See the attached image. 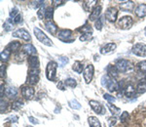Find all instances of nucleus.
Masks as SVG:
<instances>
[{"label": "nucleus", "instance_id": "45", "mask_svg": "<svg viewBox=\"0 0 146 127\" xmlns=\"http://www.w3.org/2000/svg\"><path fill=\"white\" fill-rule=\"evenodd\" d=\"M91 37H92V34L85 33V34L82 35V36H80V40H81V41H86V40H89Z\"/></svg>", "mask_w": 146, "mask_h": 127}, {"label": "nucleus", "instance_id": "27", "mask_svg": "<svg viewBox=\"0 0 146 127\" xmlns=\"http://www.w3.org/2000/svg\"><path fill=\"white\" fill-rule=\"evenodd\" d=\"M107 107H108V109L110 110V112H111V114H114V116H118V114H121V110H120L119 108L115 107L114 105L107 104Z\"/></svg>", "mask_w": 146, "mask_h": 127}, {"label": "nucleus", "instance_id": "32", "mask_svg": "<svg viewBox=\"0 0 146 127\" xmlns=\"http://www.w3.org/2000/svg\"><path fill=\"white\" fill-rule=\"evenodd\" d=\"M64 83L66 86H69V87H71V88H74V87H76L77 85V82L74 78H67L66 80L64 81Z\"/></svg>", "mask_w": 146, "mask_h": 127}, {"label": "nucleus", "instance_id": "56", "mask_svg": "<svg viewBox=\"0 0 146 127\" xmlns=\"http://www.w3.org/2000/svg\"><path fill=\"white\" fill-rule=\"evenodd\" d=\"M27 127H30V126H27Z\"/></svg>", "mask_w": 146, "mask_h": 127}, {"label": "nucleus", "instance_id": "8", "mask_svg": "<svg viewBox=\"0 0 146 127\" xmlns=\"http://www.w3.org/2000/svg\"><path fill=\"white\" fill-rule=\"evenodd\" d=\"M133 53L139 57H146V45L142 43H137L133 47Z\"/></svg>", "mask_w": 146, "mask_h": 127}, {"label": "nucleus", "instance_id": "18", "mask_svg": "<svg viewBox=\"0 0 146 127\" xmlns=\"http://www.w3.org/2000/svg\"><path fill=\"white\" fill-rule=\"evenodd\" d=\"M124 93L128 98H131V97H133V96H135L136 90H135V86L131 85V84H129V85H128L126 88H125Z\"/></svg>", "mask_w": 146, "mask_h": 127}, {"label": "nucleus", "instance_id": "40", "mask_svg": "<svg viewBox=\"0 0 146 127\" xmlns=\"http://www.w3.org/2000/svg\"><path fill=\"white\" fill-rule=\"evenodd\" d=\"M19 15H21V14L19 13V10L17 8H13L10 11V17L12 18V20H14L15 18H17Z\"/></svg>", "mask_w": 146, "mask_h": 127}, {"label": "nucleus", "instance_id": "46", "mask_svg": "<svg viewBox=\"0 0 146 127\" xmlns=\"http://www.w3.org/2000/svg\"><path fill=\"white\" fill-rule=\"evenodd\" d=\"M6 108H7V103L5 101H3V99H1V109H0V110H1L2 114L6 110Z\"/></svg>", "mask_w": 146, "mask_h": 127}, {"label": "nucleus", "instance_id": "2", "mask_svg": "<svg viewBox=\"0 0 146 127\" xmlns=\"http://www.w3.org/2000/svg\"><path fill=\"white\" fill-rule=\"evenodd\" d=\"M33 31H34V34H35V36H36V38L38 39L41 43L45 44V45H47V46H52V45H53L51 39L49 38V37L47 36V35L44 33V32L42 31L40 29H38V27H34Z\"/></svg>", "mask_w": 146, "mask_h": 127}, {"label": "nucleus", "instance_id": "5", "mask_svg": "<svg viewBox=\"0 0 146 127\" xmlns=\"http://www.w3.org/2000/svg\"><path fill=\"white\" fill-rule=\"evenodd\" d=\"M116 68L119 72H127L128 70H133L131 64L127 60H120L116 63Z\"/></svg>", "mask_w": 146, "mask_h": 127}, {"label": "nucleus", "instance_id": "54", "mask_svg": "<svg viewBox=\"0 0 146 127\" xmlns=\"http://www.w3.org/2000/svg\"><path fill=\"white\" fill-rule=\"evenodd\" d=\"M95 57H96V58H95V60H96V61H98V58H100V57H98V56H95Z\"/></svg>", "mask_w": 146, "mask_h": 127}, {"label": "nucleus", "instance_id": "15", "mask_svg": "<svg viewBox=\"0 0 146 127\" xmlns=\"http://www.w3.org/2000/svg\"><path fill=\"white\" fill-rule=\"evenodd\" d=\"M135 15L138 18H143L146 16V4H139L135 9Z\"/></svg>", "mask_w": 146, "mask_h": 127}, {"label": "nucleus", "instance_id": "16", "mask_svg": "<svg viewBox=\"0 0 146 127\" xmlns=\"http://www.w3.org/2000/svg\"><path fill=\"white\" fill-rule=\"evenodd\" d=\"M23 52L27 53V55H30V56H33L36 54V48L32 45V44H25V45H23Z\"/></svg>", "mask_w": 146, "mask_h": 127}, {"label": "nucleus", "instance_id": "37", "mask_svg": "<svg viewBox=\"0 0 146 127\" xmlns=\"http://www.w3.org/2000/svg\"><path fill=\"white\" fill-rule=\"evenodd\" d=\"M46 10L47 9L45 8V6H42L39 8V11L37 12V15H38V18L39 19H43V17L45 18V15H46Z\"/></svg>", "mask_w": 146, "mask_h": 127}, {"label": "nucleus", "instance_id": "55", "mask_svg": "<svg viewBox=\"0 0 146 127\" xmlns=\"http://www.w3.org/2000/svg\"><path fill=\"white\" fill-rule=\"evenodd\" d=\"M145 36H146V27H145Z\"/></svg>", "mask_w": 146, "mask_h": 127}, {"label": "nucleus", "instance_id": "38", "mask_svg": "<svg viewBox=\"0 0 146 127\" xmlns=\"http://www.w3.org/2000/svg\"><path fill=\"white\" fill-rule=\"evenodd\" d=\"M129 112H122V114H121V116H120V120H121V122H126V121H128L129 120Z\"/></svg>", "mask_w": 146, "mask_h": 127}, {"label": "nucleus", "instance_id": "53", "mask_svg": "<svg viewBox=\"0 0 146 127\" xmlns=\"http://www.w3.org/2000/svg\"><path fill=\"white\" fill-rule=\"evenodd\" d=\"M0 91H1V98H2L3 97V85H1V90Z\"/></svg>", "mask_w": 146, "mask_h": 127}, {"label": "nucleus", "instance_id": "41", "mask_svg": "<svg viewBox=\"0 0 146 127\" xmlns=\"http://www.w3.org/2000/svg\"><path fill=\"white\" fill-rule=\"evenodd\" d=\"M79 30H80V31H82V32H84V34L85 33H90V34H92V32H93V30H92V27H89V25H85V27H81V29H80Z\"/></svg>", "mask_w": 146, "mask_h": 127}, {"label": "nucleus", "instance_id": "31", "mask_svg": "<svg viewBox=\"0 0 146 127\" xmlns=\"http://www.w3.org/2000/svg\"><path fill=\"white\" fill-rule=\"evenodd\" d=\"M20 47H21V43H20V42H18V41H13V42H11V43L9 44V48H10L12 51H14V52L18 51Z\"/></svg>", "mask_w": 146, "mask_h": 127}, {"label": "nucleus", "instance_id": "29", "mask_svg": "<svg viewBox=\"0 0 146 127\" xmlns=\"http://www.w3.org/2000/svg\"><path fill=\"white\" fill-rule=\"evenodd\" d=\"M136 68L139 70L140 72H143V74H146V61H142V62H139L136 65Z\"/></svg>", "mask_w": 146, "mask_h": 127}, {"label": "nucleus", "instance_id": "21", "mask_svg": "<svg viewBox=\"0 0 146 127\" xmlns=\"http://www.w3.org/2000/svg\"><path fill=\"white\" fill-rule=\"evenodd\" d=\"M5 94L7 95V97L9 98H16L18 95V91L14 87H7L5 90Z\"/></svg>", "mask_w": 146, "mask_h": 127}, {"label": "nucleus", "instance_id": "50", "mask_svg": "<svg viewBox=\"0 0 146 127\" xmlns=\"http://www.w3.org/2000/svg\"><path fill=\"white\" fill-rule=\"evenodd\" d=\"M29 120L31 123H33V124H38V120H37V119L33 116H29Z\"/></svg>", "mask_w": 146, "mask_h": 127}, {"label": "nucleus", "instance_id": "49", "mask_svg": "<svg viewBox=\"0 0 146 127\" xmlns=\"http://www.w3.org/2000/svg\"><path fill=\"white\" fill-rule=\"evenodd\" d=\"M64 82H58V89H60V90H65V87H64Z\"/></svg>", "mask_w": 146, "mask_h": 127}, {"label": "nucleus", "instance_id": "11", "mask_svg": "<svg viewBox=\"0 0 146 127\" xmlns=\"http://www.w3.org/2000/svg\"><path fill=\"white\" fill-rule=\"evenodd\" d=\"M117 16H118V11L115 8H108L106 13H105V17L109 22H115L117 19Z\"/></svg>", "mask_w": 146, "mask_h": 127}, {"label": "nucleus", "instance_id": "10", "mask_svg": "<svg viewBox=\"0 0 146 127\" xmlns=\"http://www.w3.org/2000/svg\"><path fill=\"white\" fill-rule=\"evenodd\" d=\"M13 36L20 37V38H23V40H25V41L31 40V36H30L29 32H28L27 30H25V29H20L16 30V31H14Z\"/></svg>", "mask_w": 146, "mask_h": 127}, {"label": "nucleus", "instance_id": "43", "mask_svg": "<svg viewBox=\"0 0 146 127\" xmlns=\"http://www.w3.org/2000/svg\"><path fill=\"white\" fill-rule=\"evenodd\" d=\"M96 29L98 30H100L102 29V20H101L100 18H98V20L96 21Z\"/></svg>", "mask_w": 146, "mask_h": 127}, {"label": "nucleus", "instance_id": "13", "mask_svg": "<svg viewBox=\"0 0 146 127\" xmlns=\"http://www.w3.org/2000/svg\"><path fill=\"white\" fill-rule=\"evenodd\" d=\"M115 49H116V44L115 43H107L103 47H101L100 53L103 54V55H107V54L112 53Z\"/></svg>", "mask_w": 146, "mask_h": 127}, {"label": "nucleus", "instance_id": "24", "mask_svg": "<svg viewBox=\"0 0 146 127\" xmlns=\"http://www.w3.org/2000/svg\"><path fill=\"white\" fill-rule=\"evenodd\" d=\"M88 121L91 127H101L100 120L96 116H90L88 118Z\"/></svg>", "mask_w": 146, "mask_h": 127}, {"label": "nucleus", "instance_id": "34", "mask_svg": "<svg viewBox=\"0 0 146 127\" xmlns=\"http://www.w3.org/2000/svg\"><path fill=\"white\" fill-rule=\"evenodd\" d=\"M4 29L6 31H10L13 29V23H12L11 19H7L5 23H4Z\"/></svg>", "mask_w": 146, "mask_h": 127}, {"label": "nucleus", "instance_id": "19", "mask_svg": "<svg viewBox=\"0 0 146 127\" xmlns=\"http://www.w3.org/2000/svg\"><path fill=\"white\" fill-rule=\"evenodd\" d=\"M133 7H135V3H133V1H126V2H124V3H122L121 5H120L121 10H123L125 12L131 11L133 9Z\"/></svg>", "mask_w": 146, "mask_h": 127}, {"label": "nucleus", "instance_id": "28", "mask_svg": "<svg viewBox=\"0 0 146 127\" xmlns=\"http://www.w3.org/2000/svg\"><path fill=\"white\" fill-rule=\"evenodd\" d=\"M96 2H98L96 0H91V1H85V2H84V7H85V9H86L87 11L92 10L93 6H95V5H96Z\"/></svg>", "mask_w": 146, "mask_h": 127}, {"label": "nucleus", "instance_id": "17", "mask_svg": "<svg viewBox=\"0 0 146 127\" xmlns=\"http://www.w3.org/2000/svg\"><path fill=\"white\" fill-rule=\"evenodd\" d=\"M101 13V6H96L95 8L93 9L91 15H90V21H96V19H98Z\"/></svg>", "mask_w": 146, "mask_h": 127}, {"label": "nucleus", "instance_id": "9", "mask_svg": "<svg viewBox=\"0 0 146 127\" xmlns=\"http://www.w3.org/2000/svg\"><path fill=\"white\" fill-rule=\"evenodd\" d=\"M94 72H95V69H94L93 65H88L84 70V79L86 81V83H90L93 79L94 76Z\"/></svg>", "mask_w": 146, "mask_h": 127}, {"label": "nucleus", "instance_id": "42", "mask_svg": "<svg viewBox=\"0 0 146 127\" xmlns=\"http://www.w3.org/2000/svg\"><path fill=\"white\" fill-rule=\"evenodd\" d=\"M103 98H104L105 100H107L109 103H114L115 101H116V99L113 97V96L110 95V94H104V95H103Z\"/></svg>", "mask_w": 146, "mask_h": 127}, {"label": "nucleus", "instance_id": "1", "mask_svg": "<svg viewBox=\"0 0 146 127\" xmlns=\"http://www.w3.org/2000/svg\"><path fill=\"white\" fill-rule=\"evenodd\" d=\"M101 84L102 86L106 87L109 91H117L119 89V83L117 81H115L113 78H110L108 75H103L101 77Z\"/></svg>", "mask_w": 146, "mask_h": 127}, {"label": "nucleus", "instance_id": "12", "mask_svg": "<svg viewBox=\"0 0 146 127\" xmlns=\"http://www.w3.org/2000/svg\"><path fill=\"white\" fill-rule=\"evenodd\" d=\"M22 94L25 98H27V100H30L34 96V89L29 86H23L22 89Z\"/></svg>", "mask_w": 146, "mask_h": 127}, {"label": "nucleus", "instance_id": "20", "mask_svg": "<svg viewBox=\"0 0 146 127\" xmlns=\"http://www.w3.org/2000/svg\"><path fill=\"white\" fill-rule=\"evenodd\" d=\"M45 27H46V29L52 34H56V31H58V27H56V23L54 22H52V21H50V22H47L45 23Z\"/></svg>", "mask_w": 146, "mask_h": 127}, {"label": "nucleus", "instance_id": "4", "mask_svg": "<svg viewBox=\"0 0 146 127\" xmlns=\"http://www.w3.org/2000/svg\"><path fill=\"white\" fill-rule=\"evenodd\" d=\"M58 37L60 40H62L63 42H67V43H70V42L74 41V38H73V36H72V31L70 29L60 30L58 33Z\"/></svg>", "mask_w": 146, "mask_h": 127}, {"label": "nucleus", "instance_id": "36", "mask_svg": "<svg viewBox=\"0 0 146 127\" xmlns=\"http://www.w3.org/2000/svg\"><path fill=\"white\" fill-rule=\"evenodd\" d=\"M69 106H70V108H72L73 110H80L81 109V105H80L76 100L69 101Z\"/></svg>", "mask_w": 146, "mask_h": 127}, {"label": "nucleus", "instance_id": "33", "mask_svg": "<svg viewBox=\"0 0 146 127\" xmlns=\"http://www.w3.org/2000/svg\"><path fill=\"white\" fill-rule=\"evenodd\" d=\"M53 14H54V10L53 8H47L46 10V15H45V19L46 20H48V22H50V21L53 19Z\"/></svg>", "mask_w": 146, "mask_h": 127}, {"label": "nucleus", "instance_id": "22", "mask_svg": "<svg viewBox=\"0 0 146 127\" xmlns=\"http://www.w3.org/2000/svg\"><path fill=\"white\" fill-rule=\"evenodd\" d=\"M107 72L111 77H117L119 74V70H117L116 66H108L107 68Z\"/></svg>", "mask_w": 146, "mask_h": 127}, {"label": "nucleus", "instance_id": "26", "mask_svg": "<svg viewBox=\"0 0 146 127\" xmlns=\"http://www.w3.org/2000/svg\"><path fill=\"white\" fill-rule=\"evenodd\" d=\"M136 91H137L139 94H142V93L146 92V81H140L139 83L137 84Z\"/></svg>", "mask_w": 146, "mask_h": 127}, {"label": "nucleus", "instance_id": "51", "mask_svg": "<svg viewBox=\"0 0 146 127\" xmlns=\"http://www.w3.org/2000/svg\"><path fill=\"white\" fill-rule=\"evenodd\" d=\"M53 3L55 4V5H60V4H62L64 3V1H56V0H54Z\"/></svg>", "mask_w": 146, "mask_h": 127}, {"label": "nucleus", "instance_id": "14", "mask_svg": "<svg viewBox=\"0 0 146 127\" xmlns=\"http://www.w3.org/2000/svg\"><path fill=\"white\" fill-rule=\"evenodd\" d=\"M90 105H91V108L94 110V112H96L98 114H102L103 112H104V109L103 107L101 106L100 103L96 102V101H94V100H91L90 101Z\"/></svg>", "mask_w": 146, "mask_h": 127}, {"label": "nucleus", "instance_id": "23", "mask_svg": "<svg viewBox=\"0 0 146 127\" xmlns=\"http://www.w3.org/2000/svg\"><path fill=\"white\" fill-rule=\"evenodd\" d=\"M72 70H74V72H76L77 74H81V72H83V70H84L83 64H82L81 62H79V61H76V62L73 64Z\"/></svg>", "mask_w": 146, "mask_h": 127}, {"label": "nucleus", "instance_id": "30", "mask_svg": "<svg viewBox=\"0 0 146 127\" xmlns=\"http://www.w3.org/2000/svg\"><path fill=\"white\" fill-rule=\"evenodd\" d=\"M10 54H11V51L9 50L8 48L5 49L3 52H1V60L4 61V62L8 61V59L10 58Z\"/></svg>", "mask_w": 146, "mask_h": 127}, {"label": "nucleus", "instance_id": "6", "mask_svg": "<svg viewBox=\"0 0 146 127\" xmlns=\"http://www.w3.org/2000/svg\"><path fill=\"white\" fill-rule=\"evenodd\" d=\"M133 21L131 17H129V16H126V17H123L121 20H119L118 22V27L121 29H129L133 27Z\"/></svg>", "mask_w": 146, "mask_h": 127}, {"label": "nucleus", "instance_id": "3", "mask_svg": "<svg viewBox=\"0 0 146 127\" xmlns=\"http://www.w3.org/2000/svg\"><path fill=\"white\" fill-rule=\"evenodd\" d=\"M56 68H58V64L54 61H52L48 64L46 69V76L49 80H54L56 78Z\"/></svg>", "mask_w": 146, "mask_h": 127}, {"label": "nucleus", "instance_id": "47", "mask_svg": "<svg viewBox=\"0 0 146 127\" xmlns=\"http://www.w3.org/2000/svg\"><path fill=\"white\" fill-rule=\"evenodd\" d=\"M108 123H109L110 127L113 126L116 123V118H115V117H109V118H108Z\"/></svg>", "mask_w": 146, "mask_h": 127}, {"label": "nucleus", "instance_id": "25", "mask_svg": "<svg viewBox=\"0 0 146 127\" xmlns=\"http://www.w3.org/2000/svg\"><path fill=\"white\" fill-rule=\"evenodd\" d=\"M28 64L31 68H38L39 66V61H38V58L35 57V56H30L28 58Z\"/></svg>", "mask_w": 146, "mask_h": 127}, {"label": "nucleus", "instance_id": "44", "mask_svg": "<svg viewBox=\"0 0 146 127\" xmlns=\"http://www.w3.org/2000/svg\"><path fill=\"white\" fill-rule=\"evenodd\" d=\"M60 68H62V67H64L65 65L68 63V59L67 58H64V57H62V58H60Z\"/></svg>", "mask_w": 146, "mask_h": 127}, {"label": "nucleus", "instance_id": "48", "mask_svg": "<svg viewBox=\"0 0 146 127\" xmlns=\"http://www.w3.org/2000/svg\"><path fill=\"white\" fill-rule=\"evenodd\" d=\"M8 120H10L11 122H18L19 118H18V116H12L9 117Z\"/></svg>", "mask_w": 146, "mask_h": 127}, {"label": "nucleus", "instance_id": "35", "mask_svg": "<svg viewBox=\"0 0 146 127\" xmlns=\"http://www.w3.org/2000/svg\"><path fill=\"white\" fill-rule=\"evenodd\" d=\"M23 106V103L22 102V101L18 100V101H16V102L13 103V105H12V109L15 110H18L20 109H22Z\"/></svg>", "mask_w": 146, "mask_h": 127}, {"label": "nucleus", "instance_id": "52", "mask_svg": "<svg viewBox=\"0 0 146 127\" xmlns=\"http://www.w3.org/2000/svg\"><path fill=\"white\" fill-rule=\"evenodd\" d=\"M140 109H142V110H146V101L144 103H142L140 106Z\"/></svg>", "mask_w": 146, "mask_h": 127}, {"label": "nucleus", "instance_id": "7", "mask_svg": "<svg viewBox=\"0 0 146 127\" xmlns=\"http://www.w3.org/2000/svg\"><path fill=\"white\" fill-rule=\"evenodd\" d=\"M39 80V70L38 68H31L29 70V74H28V82L31 85L36 84Z\"/></svg>", "mask_w": 146, "mask_h": 127}, {"label": "nucleus", "instance_id": "39", "mask_svg": "<svg viewBox=\"0 0 146 127\" xmlns=\"http://www.w3.org/2000/svg\"><path fill=\"white\" fill-rule=\"evenodd\" d=\"M30 5H31L32 8H38V7H42L44 5V1H41V0H38V1H32L31 3H30Z\"/></svg>", "mask_w": 146, "mask_h": 127}]
</instances>
